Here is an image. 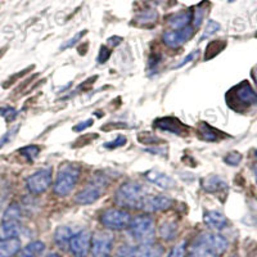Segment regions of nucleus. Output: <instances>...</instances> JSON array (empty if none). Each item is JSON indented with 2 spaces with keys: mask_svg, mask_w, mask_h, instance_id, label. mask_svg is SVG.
Wrapping results in <instances>:
<instances>
[{
  "mask_svg": "<svg viewBox=\"0 0 257 257\" xmlns=\"http://www.w3.org/2000/svg\"><path fill=\"white\" fill-rule=\"evenodd\" d=\"M226 238L216 233L201 234L190 248V257H220L228 249Z\"/></svg>",
  "mask_w": 257,
  "mask_h": 257,
  "instance_id": "1",
  "label": "nucleus"
},
{
  "mask_svg": "<svg viewBox=\"0 0 257 257\" xmlns=\"http://www.w3.org/2000/svg\"><path fill=\"white\" fill-rule=\"evenodd\" d=\"M147 194L143 185L137 181H127L117 189L116 194H114V201L117 205L123 208L139 210Z\"/></svg>",
  "mask_w": 257,
  "mask_h": 257,
  "instance_id": "2",
  "label": "nucleus"
},
{
  "mask_svg": "<svg viewBox=\"0 0 257 257\" xmlns=\"http://www.w3.org/2000/svg\"><path fill=\"white\" fill-rule=\"evenodd\" d=\"M226 102L230 108L235 111H242L244 108L257 105V93L249 85V82L243 81L228 91Z\"/></svg>",
  "mask_w": 257,
  "mask_h": 257,
  "instance_id": "3",
  "label": "nucleus"
},
{
  "mask_svg": "<svg viewBox=\"0 0 257 257\" xmlns=\"http://www.w3.org/2000/svg\"><path fill=\"white\" fill-rule=\"evenodd\" d=\"M80 178V166L75 164H66L59 169L53 190L57 196H68L76 187Z\"/></svg>",
  "mask_w": 257,
  "mask_h": 257,
  "instance_id": "4",
  "label": "nucleus"
},
{
  "mask_svg": "<svg viewBox=\"0 0 257 257\" xmlns=\"http://www.w3.org/2000/svg\"><path fill=\"white\" fill-rule=\"evenodd\" d=\"M128 230H130L132 237L138 242H141L142 244L151 243L155 237V222L146 215L137 216L130 222Z\"/></svg>",
  "mask_w": 257,
  "mask_h": 257,
  "instance_id": "5",
  "label": "nucleus"
},
{
  "mask_svg": "<svg viewBox=\"0 0 257 257\" xmlns=\"http://www.w3.org/2000/svg\"><path fill=\"white\" fill-rule=\"evenodd\" d=\"M107 185V179L104 176H95L82 190H80L75 197L76 203L82 206L91 205L100 198Z\"/></svg>",
  "mask_w": 257,
  "mask_h": 257,
  "instance_id": "6",
  "label": "nucleus"
},
{
  "mask_svg": "<svg viewBox=\"0 0 257 257\" xmlns=\"http://www.w3.org/2000/svg\"><path fill=\"white\" fill-rule=\"evenodd\" d=\"M130 213L123 210H107L100 215V222L109 230H125L132 222Z\"/></svg>",
  "mask_w": 257,
  "mask_h": 257,
  "instance_id": "7",
  "label": "nucleus"
},
{
  "mask_svg": "<svg viewBox=\"0 0 257 257\" xmlns=\"http://www.w3.org/2000/svg\"><path fill=\"white\" fill-rule=\"evenodd\" d=\"M52 180V169L50 167L38 170L27 179V189L32 194H41L50 187Z\"/></svg>",
  "mask_w": 257,
  "mask_h": 257,
  "instance_id": "8",
  "label": "nucleus"
},
{
  "mask_svg": "<svg viewBox=\"0 0 257 257\" xmlns=\"http://www.w3.org/2000/svg\"><path fill=\"white\" fill-rule=\"evenodd\" d=\"M113 235L109 231H96L91 237L90 249L94 257H108L112 251Z\"/></svg>",
  "mask_w": 257,
  "mask_h": 257,
  "instance_id": "9",
  "label": "nucleus"
},
{
  "mask_svg": "<svg viewBox=\"0 0 257 257\" xmlns=\"http://www.w3.org/2000/svg\"><path fill=\"white\" fill-rule=\"evenodd\" d=\"M91 244V234L88 230H81L73 234L70 240V249L75 257H86Z\"/></svg>",
  "mask_w": 257,
  "mask_h": 257,
  "instance_id": "10",
  "label": "nucleus"
},
{
  "mask_svg": "<svg viewBox=\"0 0 257 257\" xmlns=\"http://www.w3.org/2000/svg\"><path fill=\"white\" fill-rule=\"evenodd\" d=\"M193 35H194V27L187 26L185 29L174 30V31L165 32L162 39H164V43L167 45V47L176 49V48L185 44V43H187Z\"/></svg>",
  "mask_w": 257,
  "mask_h": 257,
  "instance_id": "11",
  "label": "nucleus"
},
{
  "mask_svg": "<svg viewBox=\"0 0 257 257\" xmlns=\"http://www.w3.org/2000/svg\"><path fill=\"white\" fill-rule=\"evenodd\" d=\"M173 201L166 196H153L144 197L139 210L147 211V212H157V211H165L171 207Z\"/></svg>",
  "mask_w": 257,
  "mask_h": 257,
  "instance_id": "12",
  "label": "nucleus"
},
{
  "mask_svg": "<svg viewBox=\"0 0 257 257\" xmlns=\"http://www.w3.org/2000/svg\"><path fill=\"white\" fill-rule=\"evenodd\" d=\"M156 127L164 130V132L171 133L175 135H183L185 132V125L180 122L175 117H162L155 121Z\"/></svg>",
  "mask_w": 257,
  "mask_h": 257,
  "instance_id": "13",
  "label": "nucleus"
},
{
  "mask_svg": "<svg viewBox=\"0 0 257 257\" xmlns=\"http://www.w3.org/2000/svg\"><path fill=\"white\" fill-rule=\"evenodd\" d=\"M146 178L149 181H152L153 184L162 188V189H171V188L176 185V181L171 176L166 175L164 173H160V171H156V170H151V171L146 173Z\"/></svg>",
  "mask_w": 257,
  "mask_h": 257,
  "instance_id": "14",
  "label": "nucleus"
},
{
  "mask_svg": "<svg viewBox=\"0 0 257 257\" xmlns=\"http://www.w3.org/2000/svg\"><path fill=\"white\" fill-rule=\"evenodd\" d=\"M203 220H205L208 228L215 229V230H221V229H224L228 225V219L221 212H217V211H208V212H206Z\"/></svg>",
  "mask_w": 257,
  "mask_h": 257,
  "instance_id": "15",
  "label": "nucleus"
},
{
  "mask_svg": "<svg viewBox=\"0 0 257 257\" xmlns=\"http://www.w3.org/2000/svg\"><path fill=\"white\" fill-rule=\"evenodd\" d=\"M164 248L156 243H144L135 248L133 257H162Z\"/></svg>",
  "mask_w": 257,
  "mask_h": 257,
  "instance_id": "16",
  "label": "nucleus"
},
{
  "mask_svg": "<svg viewBox=\"0 0 257 257\" xmlns=\"http://www.w3.org/2000/svg\"><path fill=\"white\" fill-rule=\"evenodd\" d=\"M193 18L192 11H185V12H179L173 15L169 18V25L174 30H181L189 26L190 21Z\"/></svg>",
  "mask_w": 257,
  "mask_h": 257,
  "instance_id": "17",
  "label": "nucleus"
},
{
  "mask_svg": "<svg viewBox=\"0 0 257 257\" xmlns=\"http://www.w3.org/2000/svg\"><path fill=\"white\" fill-rule=\"evenodd\" d=\"M21 249V240L18 238L0 240V257H13Z\"/></svg>",
  "mask_w": 257,
  "mask_h": 257,
  "instance_id": "18",
  "label": "nucleus"
},
{
  "mask_svg": "<svg viewBox=\"0 0 257 257\" xmlns=\"http://www.w3.org/2000/svg\"><path fill=\"white\" fill-rule=\"evenodd\" d=\"M202 187L210 193H217L228 189L226 183L221 178H219V176H210V178L205 179L203 183H202Z\"/></svg>",
  "mask_w": 257,
  "mask_h": 257,
  "instance_id": "19",
  "label": "nucleus"
},
{
  "mask_svg": "<svg viewBox=\"0 0 257 257\" xmlns=\"http://www.w3.org/2000/svg\"><path fill=\"white\" fill-rule=\"evenodd\" d=\"M21 233L20 222H3L0 226V240L17 238Z\"/></svg>",
  "mask_w": 257,
  "mask_h": 257,
  "instance_id": "20",
  "label": "nucleus"
},
{
  "mask_svg": "<svg viewBox=\"0 0 257 257\" xmlns=\"http://www.w3.org/2000/svg\"><path fill=\"white\" fill-rule=\"evenodd\" d=\"M72 235L73 233L71 228H68V226H59V228H57L56 233H54V242L61 248H66L67 245H70V240Z\"/></svg>",
  "mask_w": 257,
  "mask_h": 257,
  "instance_id": "21",
  "label": "nucleus"
},
{
  "mask_svg": "<svg viewBox=\"0 0 257 257\" xmlns=\"http://www.w3.org/2000/svg\"><path fill=\"white\" fill-rule=\"evenodd\" d=\"M199 137H201L203 141L217 142L221 139V133L217 132L216 128L211 127V126L207 125L206 122H202L201 126H199Z\"/></svg>",
  "mask_w": 257,
  "mask_h": 257,
  "instance_id": "22",
  "label": "nucleus"
},
{
  "mask_svg": "<svg viewBox=\"0 0 257 257\" xmlns=\"http://www.w3.org/2000/svg\"><path fill=\"white\" fill-rule=\"evenodd\" d=\"M45 249V244L41 240H35L27 244L22 251H21V257H38L39 254L43 253Z\"/></svg>",
  "mask_w": 257,
  "mask_h": 257,
  "instance_id": "23",
  "label": "nucleus"
},
{
  "mask_svg": "<svg viewBox=\"0 0 257 257\" xmlns=\"http://www.w3.org/2000/svg\"><path fill=\"white\" fill-rule=\"evenodd\" d=\"M178 234V225L173 221H166L160 226V235L165 240H171Z\"/></svg>",
  "mask_w": 257,
  "mask_h": 257,
  "instance_id": "24",
  "label": "nucleus"
},
{
  "mask_svg": "<svg viewBox=\"0 0 257 257\" xmlns=\"http://www.w3.org/2000/svg\"><path fill=\"white\" fill-rule=\"evenodd\" d=\"M21 208L17 203L9 205L3 215V222H20L21 220Z\"/></svg>",
  "mask_w": 257,
  "mask_h": 257,
  "instance_id": "25",
  "label": "nucleus"
},
{
  "mask_svg": "<svg viewBox=\"0 0 257 257\" xmlns=\"http://www.w3.org/2000/svg\"><path fill=\"white\" fill-rule=\"evenodd\" d=\"M205 13H206V9L201 6L196 7V9H194V12H193V18H192V24H193V27H194V30L198 29L199 26H201L202 24V20H203V17H205Z\"/></svg>",
  "mask_w": 257,
  "mask_h": 257,
  "instance_id": "26",
  "label": "nucleus"
},
{
  "mask_svg": "<svg viewBox=\"0 0 257 257\" xmlns=\"http://www.w3.org/2000/svg\"><path fill=\"white\" fill-rule=\"evenodd\" d=\"M20 153L21 155H24L25 157L29 158V160H35L36 157L39 156L40 153V148L38 146H27L24 147V148L20 149Z\"/></svg>",
  "mask_w": 257,
  "mask_h": 257,
  "instance_id": "27",
  "label": "nucleus"
},
{
  "mask_svg": "<svg viewBox=\"0 0 257 257\" xmlns=\"http://www.w3.org/2000/svg\"><path fill=\"white\" fill-rule=\"evenodd\" d=\"M220 30V24H217L216 21H208L207 26H206L205 32H203V35H202L201 40H205V39L210 38L212 36L215 32H217Z\"/></svg>",
  "mask_w": 257,
  "mask_h": 257,
  "instance_id": "28",
  "label": "nucleus"
},
{
  "mask_svg": "<svg viewBox=\"0 0 257 257\" xmlns=\"http://www.w3.org/2000/svg\"><path fill=\"white\" fill-rule=\"evenodd\" d=\"M185 253H187V242L183 240V242L178 243V244L171 249L169 257H185Z\"/></svg>",
  "mask_w": 257,
  "mask_h": 257,
  "instance_id": "29",
  "label": "nucleus"
},
{
  "mask_svg": "<svg viewBox=\"0 0 257 257\" xmlns=\"http://www.w3.org/2000/svg\"><path fill=\"white\" fill-rule=\"evenodd\" d=\"M126 137H123V135H118V137H116V139L112 142H108V143H104L103 144V147L107 149H114V148H118V147H123L126 144Z\"/></svg>",
  "mask_w": 257,
  "mask_h": 257,
  "instance_id": "30",
  "label": "nucleus"
},
{
  "mask_svg": "<svg viewBox=\"0 0 257 257\" xmlns=\"http://www.w3.org/2000/svg\"><path fill=\"white\" fill-rule=\"evenodd\" d=\"M224 161L225 164L230 165V166H237V165L240 164V161H242V155L238 152H231L225 156Z\"/></svg>",
  "mask_w": 257,
  "mask_h": 257,
  "instance_id": "31",
  "label": "nucleus"
},
{
  "mask_svg": "<svg viewBox=\"0 0 257 257\" xmlns=\"http://www.w3.org/2000/svg\"><path fill=\"white\" fill-rule=\"evenodd\" d=\"M135 248L132 247V245H121L120 248L117 249V252L114 253L113 257H133L134 254Z\"/></svg>",
  "mask_w": 257,
  "mask_h": 257,
  "instance_id": "32",
  "label": "nucleus"
},
{
  "mask_svg": "<svg viewBox=\"0 0 257 257\" xmlns=\"http://www.w3.org/2000/svg\"><path fill=\"white\" fill-rule=\"evenodd\" d=\"M156 18H157V13L155 11H147L139 16V22H142V24L153 22V21H156Z\"/></svg>",
  "mask_w": 257,
  "mask_h": 257,
  "instance_id": "33",
  "label": "nucleus"
},
{
  "mask_svg": "<svg viewBox=\"0 0 257 257\" xmlns=\"http://www.w3.org/2000/svg\"><path fill=\"white\" fill-rule=\"evenodd\" d=\"M85 34H86V31H85V30H84V31L79 32V34H76V35L73 36V38L71 39V40H68L67 43H64V45H62V48H61V49H62V50H64V49H67V48H71V47H73V45L76 44L77 41H79L80 39H81L82 36L85 35Z\"/></svg>",
  "mask_w": 257,
  "mask_h": 257,
  "instance_id": "34",
  "label": "nucleus"
},
{
  "mask_svg": "<svg viewBox=\"0 0 257 257\" xmlns=\"http://www.w3.org/2000/svg\"><path fill=\"white\" fill-rule=\"evenodd\" d=\"M109 57H111V50H109L107 47H104V45H103V47L100 48V50H99L98 62H99V63H105V62L109 59Z\"/></svg>",
  "mask_w": 257,
  "mask_h": 257,
  "instance_id": "35",
  "label": "nucleus"
},
{
  "mask_svg": "<svg viewBox=\"0 0 257 257\" xmlns=\"http://www.w3.org/2000/svg\"><path fill=\"white\" fill-rule=\"evenodd\" d=\"M17 130H18V127L15 128V130H9V132L7 133V134H4L3 137L0 138V148H2V147H3V146H6V144L8 143V142L11 141V139H12L13 135L16 134V132H17Z\"/></svg>",
  "mask_w": 257,
  "mask_h": 257,
  "instance_id": "36",
  "label": "nucleus"
},
{
  "mask_svg": "<svg viewBox=\"0 0 257 257\" xmlns=\"http://www.w3.org/2000/svg\"><path fill=\"white\" fill-rule=\"evenodd\" d=\"M198 54H199V50H194V52L193 53H190L189 56H187L185 57V59L183 62H180V63L178 64V66H175V68H179V67H183V66H185V64L188 63V62H192V61H194V59L197 58V57H198Z\"/></svg>",
  "mask_w": 257,
  "mask_h": 257,
  "instance_id": "37",
  "label": "nucleus"
},
{
  "mask_svg": "<svg viewBox=\"0 0 257 257\" xmlns=\"http://www.w3.org/2000/svg\"><path fill=\"white\" fill-rule=\"evenodd\" d=\"M0 114L6 117L7 120H13V118L16 117V111L15 108H12V107H7V108L0 111Z\"/></svg>",
  "mask_w": 257,
  "mask_h": 257,
  "instance_id": "38",
  "label": "nucleus"
},
{
  "mask_svg": "<svg viewBox=\"0 0 257 257\" xmlns=\"http://www.w3.org/2000/svg\"><path fill=\"white\" fill-rule=\"evenodd\" d=\"M93 125V120L91 118H89V120H85L82 121V122L77 123L75 127H73V132H82V130H85V128H88L89 126Z\"/></svg>",
  "mask_w": 257,
  "mask_h": 257,
  "instance_id": "39",
  "label": "nucleus"
},
{
  "mask_svg": "<svg viewBox=\"0 0 257 257\" xmlns=\"http://www.w3.org/2000/svg\"><path fill=\"white\" fill-rule=\"evenodd\" d=\"M122 41V38H120V36H112L111 39H108V44H111L112 47H116V45H118Z\"/></svg>",
  "mask_w": 257,
  "mask_h": 257,
  "instance_id": "40",
  "label": "nucleus"
},
{
  "mask_svg": "<svg viewBox=\"0 0 257 257\" xmlns=\"http://www.w3.org/2000/svg\"><path fill=\"white\" fill-rule=\"evenodd\" d=\"M252 77H253L254 82H256V85H257V66L253 68V70H252Z\"/></svg>",
  "mask_w": 257,
  "mask_h": 257,
  "instance_id": "41",
  "label": "nucleus"
},
{
  "mask_svg": "<svg viewBox=\"0 0 257 257\" xmlns=\"http://www.w3.org/2000/svg\"><path fill=\"white\" fill-rule=\"evenodd\" d=\"M47 257H59V254L58 253H54V252H52V253L48 254Z\"/></svg>",
  "mask_w": 257,
  "mask_h": 257,
  "instance_id": "42",
  "label": "nucleus"
},
{
  "mask_svg": "<svg viewBox=\"0 0 257 257\" xmlns=\"http://www.w3.org/2000/svg\"><path fill=\"white\" fill-rule=\"evenodd\" d=\"M254 175H256V180H257V166L254 167Z\"/></svg>",
  "mask_w": 257,
  "mask_h": 257,
  "instance_id": "43",
  "label": "nucleus"
},
{
  "mask_svg": "<svg viewBox=\"0 0 257 257\" xmlns=\"http://www.w3.org/2000/svg\"><path fill=\"white\" fill-rule=\"evenodd\" d=\"M254 155H256V158H257V149H256V151H254Z\"/></svg>",
  "mask_w": 257,
  "mask_h": 257,
  "instance_id": "44",
  "label": "nucleus"
}]
</instances>
